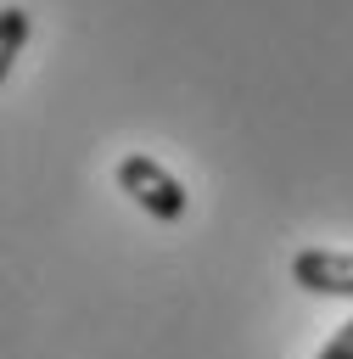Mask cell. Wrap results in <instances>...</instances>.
<instances>
[{
    "label": "cell",
    "instance_id": "cell-4",
    "mask_svg": "<svg viewBox=\"0 0 353 359\" xmlns=\"http://www.w3.org/2000/svg\"><path fill=\"white\" fill-rule=\"evenodd\" d=\"M314 359H353V320H347V325H336V331H331V342H325Z\"/></svg>",
    "mask_w": 353,
    "mask_h": 359
},
{
    "label": "cell",
    "instance_id": "cell-1",
    "mask_svg": "<svg viewBox=\"0 0 353 359\" xmlns=\"http://www.w3.org/2000/svg\"><path fill=\"white\" fill-rule=\"evenodd\" d=\"M118 191L140 208V213H151V219H162V224H179L185 219V208H191V191L157 163V157H146V151H134V157H123L118 163Z\"/></svg>",
    "mask_w": 353,
    "mask_h": 359
},
{
    "label": "cell",
    "instance_id": "cell-3",
    "mask_svg": "<svg viewBox=\"0 0 353 359\" xmlns=\"http://www.w3.org/2000/svg\"><path fill=\"white\" fill-rule=\"evenodd\" d=\"M28 34H34V11H22V6H0V84H6L11 62L22 56Z\"/></svg>",
    "mask_w": 353,
    "mask_h": 359
},
{
    "label": "cell",
    "instance_id": "cell-2",
    "mask_svg": "<svg viewBox=\"0 0 353 359\" xmlns=\"http://www.w3.org/2000/svg\"><path fill=\"white\" fill-rule=\"evenodd\" d=\"M291 280L314 297H353V252H331V247H303L291 258Z\"/></svg>",
    "mask_w": 353,
    "mask_h": 359
}]
</instances>
